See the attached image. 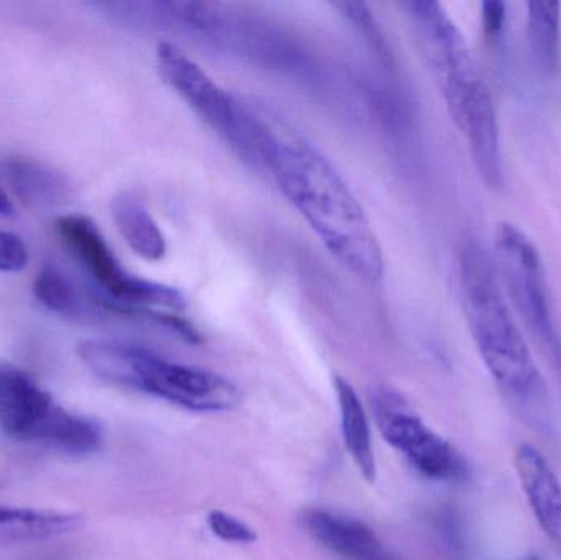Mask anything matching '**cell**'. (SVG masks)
Listing matches in <instances>:
<instances>
[{
	"label": "cell",
	"instance_id": "11",
	"mask_svg": "<svg viewBox=\"0 0 561 560\" xmlns=\"http://www.w3.org/2000/svg\"><path fill=\"white\" fill-rule=\"evenodd\" d=\"M514 464L540 528L561 549L560 480L546 457L530 444H523L517 449Z\"/></svg>",
	"mask_w": 561,
	"mask_h": 560
},
{
	"label": "cell",
	"instance_id": "4",
	"mask_svg": "<svg viewBox=\"0 0 561 560\" xmlns=\"http://www.w3.org/2000/svg\"><path fill=\"white\" fill-rule=\"evenodd\" d=\"M82 364L107 384L141 391L197 413H224L242 401L229 378L168 361L148 348L122 342L82 341Z\"/></svg>",
	"mask_w": 561,
	"mask_h": 560
},
{
	"label": "cell",
	"instance_id": "15",
	"mask_svg": "<svg viewBox=\"0 0 561 560\" xmlns=\"http://www.w3.org/2000/svg\"><path fill=\"white\" fill-rule=\"evenodd\" d=\"M81 518L69 513L0 505V538L43 539L78 528Z\"/></svg>",
	"mask_w": 561,
	"mask_h": 560
},
{
	"label": "cell",
	"instance_id": "9",
	"mask_svg": "<svg viewBox=\"0 0 561 560\" xmlns=\"http://www.w3.org/2000/svg\"><path fill=\"white\" fill-rule=\"evenodd\" d=\"M376 416L385 439L404 454L422 476L455 482L468 476V466L460 453L425 426L415 414L401 410L396 395H379Z\"/></svg>",
	"mask_w": 561,
	"mask_h": 560
},
{
	"label": "cell",
	"instance_id": "10",
	"mask_svg": "<svg viewBox=\"0 0 561 560\" xmlns=\"http://www.w3.org/2000/svg\"><path fill=\"white\" fill-rule=\"evenodd\" d=\"M307 535L343 560H399L365 523L322 508H306L299 516Z\"/></svg>",
	"mask_w": 561,
	"mask_h": 560
},
{
	"label": "cell",
	"instance_id": "12",
	"mask_svg": "<svg viewBox=\"0 0 561 560\" xmlns=\"http://www.w3.org/2000/svg\"><path fill=\"white\" fill-rule=\"evenodd\" d=\"M111 213L118 232L138 256L148 262L164 259L168 245L163 230L140 197L131 193L117 194L112 199Z\"/></svg>",
	"mask_w": 561,
	"mask_h": 560
},
{
	"label": "cell",
	"instance_id": "5",
	"mask_svg": "<svg viewBox=\"0 0 561 560\" xmlns=\"http://www.w3.org/2000/svg\"><path fill=\"white\" fill-rule=\"evenodd\" d=\"M56 230L65 245L107 295L114 311L147 316L161 324L171 325L187 339H197L193 329L180 319V312L186 308L183 295L170 286L128 273L89 217L81 214L59 217Z\"/></svg>",
	"mask_w": 561,
	"mask_h": 560
},
{
	"label": "cell",
	"instance_id": "16",
	"mask_svg": "<svg viewBox=\"0 0 561 560\" xmlns=\"http://www.w3.org/2000/svg\"><path fill=\"white\" fill-rule=\"evenodd\" d=\"M10 180L23 201L38 204H53L66 194L61 178L46 168L30 161H15L10 164Z\"/></svg>",
	"mask_w": 561,
	"mask_h": 560
},
{
	"label": "cell",
	"instance_id": "20",
	"mask_svg": "<svg viewBox=\"0 0 561 560\" xmlns=\"http://www.w3.org/2000/svg\"><path fill=\"white\" fill-rule=\"evenodd\" d=\"M481 23L490 42H497L506 25V3L501 0H484L481 3Z\"/></svg>",
	"mask_w": 561,
	"mask_h": 560
},
{
	"label": "cell",
	"instance_id": "1",
	"mask_svg": "<svg viewBox=\"0 0 561 560\" xmlns=\"http://www.w3.org/2000/svg\"><path fill=\"white\" fill-rule=\"evenodd\" d=\"M260 163L290 206L356 278L381 282L385 256L371 222L329 158L278 115L256 107Z\"/></svg>",
	"mask_w": 561,
	"mask_h": 560
},
{
	"label": "cell",
	"instance_id": "14",
	"mask_svg": "<svg viewBox=\"0 0 561 560\" xmlns=\"http://www.w3.org/2000/svg\"><path fill=\"white\" fill-rule=\"evenodd\" d=\"M561 33V3L539 2L527 3V38L534 61L543 72L552 75L559 66Z\"/></svg>",
	"mask_w": 561,
	"mask_h": 560
},
{
	"label": "cell",
	"instance_id": "2",
	"mask_svg": "<svg viewBox=\"0 0 561 560\" xmlns=\"http://www.w3.org/2000/svg\"><path fill=\"white\" fill-rule=\"evenodd\" d=\"M402 7L448 114L467 140L481 181L491 190H501L504 167L496 108L463 33L440 2L411 0Z\"/></svg>",
	"mask_w": 561,
	"mask_h": 560
},
{
	"label": "cell",
	"instance_id": "8",
	"mask_svg": "<svg viewBox=\"0 0 561 560\" xmlns=\"http://www.w3.org/2000/svg\"><path fill=\"white\" fill-rule=\"evenodd\" d=\"M496 262L507 295L530 331L560 354V339L553 321L549 285L539 249L511 222L497 224L494 232Z\"/></svg>",
	"mask_w": 561,
	"mask_h": 560
},
{
	"label": "cell",
	"instance_id": "3",
	"mask_svg": "<svg viewBox=\"0 0 561 560\" xmlns=\"http://www.w3.org/2000/svg\"><path fill=\"white\" fill-rule=\"evenodd\" d=\"M458 283L465 318L494 380L517 397L536 393L542 387L539 368L501 292L493 260L477 237L460 243Z\"/></svg>",
	"mask_w": 561,
	"mask_h": 560
},
{
	"label": "cell",
	"instance_id": "6",
	"mask_svg": "<svg viewBox=\"0 0 561 560\" xmlns=\"http://www.w3.org/2000/svg\"><path fill=\"white\" fill-rule=\"evenodd\" d=\"M0 427L15 439L71 454L95 453L104 441L94 420L59 407L32 375L2 361Z\"/></svg>",
	"mask_w": 561,
	"mask_h": 560
},
{
	"label": "cell",
	"instance_id": "13",
	"mask_svg": "<svg viewBox=\"0 0 561 560\" xmlns=\"http://www.w3.org/2000/svg\"><path fill=\"white\" fill-rule=\"evenodd\" d=\"M336 400H339L340 421H342L343 443L358 467L362 476L369 483L376 480V459L371 444L368 416L356 395L355 388L345 378L333 377Z\"/></svg>",
	"mask_w": 561,
	"mask_h": 560
},
{
	"label": "cell",
	"instance_id": "17",
	"mask_svg": "<svg viewBox=\"0 0 561 560\" xmlns=\"http://www.w3.org/2000/svg\"><path fill=\"white\" fill-rule=\"evenodd\" d=\"M35 298L49 311L71 315L76 311V295L69 279L55 266H43L33 282Z\"/></svg>",
	"mask_w": 561,
	"mask_h": 560
},
{
	"label": "cell",
	"instance_id": "22",
	"mask_svg": "<svg viewBox=\"0 0 561 560\" xmlns=\"http://www.w3.org/2000/svg\"><path fill=\"white\" fill-rule=\"evenodd\" d=\"M526 560H542V559H540L539 556L533 555V556H529V558H527Z\"/></svg>",
	"mask_w": 561,
	"mask_h": 560
},
{
	"label": "cell",
	"instance_id": "19",
	"mask_svg": "<svg viewBox=\"0 0 561 560\" xmlns=\"http://www.w3.org/2000/svg\"><path fill=\"white\" fill-rule=\"evenodd\" d=\"M28 263V250L20 237L0 230V272L19 273Z\"/></svg>",
	"mask_w": 561,
	"mask_h": 560
},
{
	"label": "cell",
	"instance_id": "18",
	"mask_svg": "<svg viewBox=\"0 0 561 560\" xmlns=\"http://www.w3.org/2000/svg\"><path fill=\"white\" fill-rule=\"evenodd\" d=\"M207 526L216 538L230 545H253L256 541V533L249 525L220 510L207 515Z\"/></svg>",
	"mask_w": 561,
	"mask_h": 560
},
{
	"label": "cell",
	"instance_id": "7",
	"mask_svg": "<svg viewBox=\"0 0 561 560\" xmlns=\"http://www.w3.org/2000/svg\"><path fill=\"white\" fill-rule=\"evenodd\" d=\"M157 68L161 79L229 145L243 163L262 171L255 105L245 104L230 94L173 43L161 42L158 45Z\"/></svg>",
	"mask_w": 561,
	"mask_h": 560
},
{
	"label": "cell",
	"instance_id": "21",
	"mask_svg": "<svg viewBox=\"0 0 561 560\" xmlns=\"http://www.w3.org/2000/svg\"><path fill=\"white\" fill-rule=\"evenodd\" d=\"M0 216H13L12 201H10L9 194H7L3 190H0Z\"/></svg>",
	"mask_w": 561,
	"mask_h": 560
}]
</instances>
